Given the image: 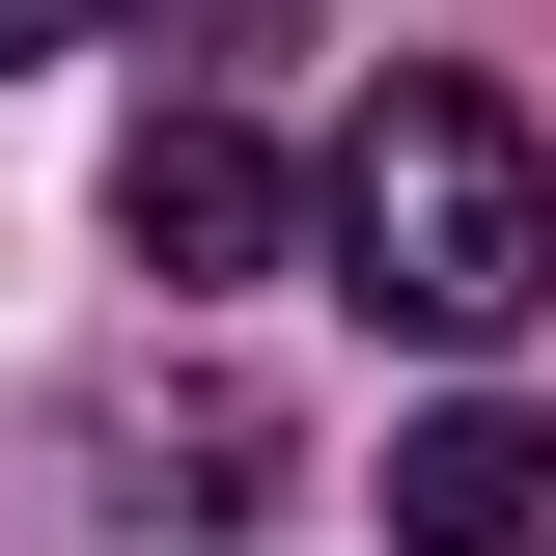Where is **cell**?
Masks as SVG:
<instances>
[{
    "mask_svg": "<svg viewBox=\"0 0 556 556\" xmlns=\"http://www.w3.org/2000/svg\"><path fill=\"white\" fill-rule=\"evenodd\" d=\"M334 278L390 306V334H445V362H501L556 306V167H529V112L501 84H362V139H334Z\"/></svg>",
    "mask_w": 556,
    "mask_h": 556,
    "instance_id": "cell-1",
    "label": "cell"
},
{
    "mask_svg": "<svg viewBox=\"0 0 556 556\" xmlns=\"http://www.w3.org/2000/svg\"><path fill=\"white\" fill-rule=\"evenodd\" d=\"M112 251L195 306V278H278V167H251V112H139L112 139Z\"/></svg>",
    "mask_w": 556,
    "mask_h": 556,
    "instance_id": "cell-2",
    "label": "cell"
},
{
    "mask_svg": "<svg viewBox=\"0 0 556 556\" xmlns=\"http://www.w3.org/2000/svg\"><path fill=\"white\" fill-rule=\"evenodd\" d=\"M390 556H556V417H417L390 445Z\"/></svg>",
    "mask_w": 556,
    "mask_h": 556,
    "instance_id": "cell-3",
    "label": "cell"
},
{
    "mask_svg": "<svg viewBox=\"0 0 556 556\" xmlns=\"http://www.w3.org/2000/svg\"><path fill=\"white\" fill-rule=\"evenodd\" d=\"M56 28H84V0H0V56H56Z\"/></svg>",
    "mask_w": 556,
    "mask_h": 556,
    "instance_id": "cell-4",
    "label": "cell"
}]
</instances>
